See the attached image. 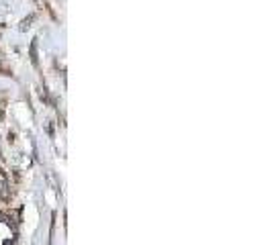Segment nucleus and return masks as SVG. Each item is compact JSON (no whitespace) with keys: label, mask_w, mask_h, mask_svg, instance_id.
<instances>
[{"label":"nucleus","mask_w":272,"mask_h":245,"mask_svg":"<svg viewBox=\"0 0 272 245\" xmlns=\"http://www.w3.org/2000/svg\"><path fill=\"white\" fill-rule=\"evenodd\" d=\"M0 199L9 201V178H7L5 170H0Z\"/></svg>","instance_id":"nucleus-1"},{"label":"nucleus","mask_w":272,"mask_h":245,"mask_svg":"<svg viewBox=\"0 0 272 245\" xmlns=\"http://www.w3.org/2000/svg\"><path fill=\"white\" fill-rule=\"evenodd\" d=\"M31 60H33V64H37V43L31 45Z\"/></svg>","instance_id":"nucleus-2"}]
</instances>
